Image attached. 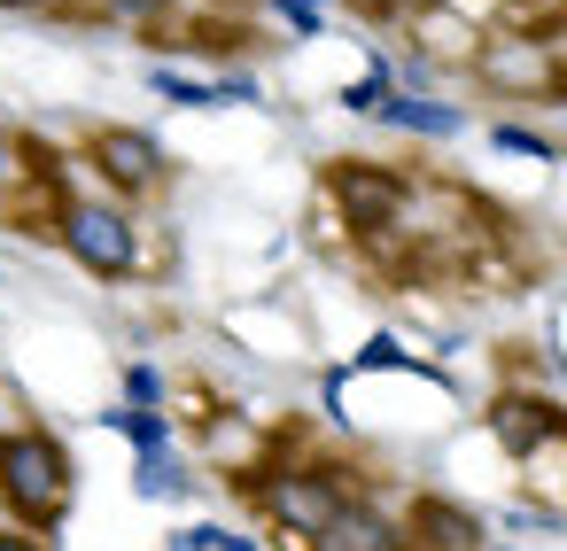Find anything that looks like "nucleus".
<instances>
[{"label":"nucleus","instance_id":"nucleus-1","mask_svg":"<svg viewBox=\"0 0 567 551\" xmlns=\"http://www.w3.org/2000/svg\"><path fill=\"white\" fill-rule=\"evenodd\" d=\"M249 505L280 528V536H319L334 512L358 505V474L342 458H296V466H265L249 481Z\"/></svg>","mask_w":567,"mask_h":551},{"label":"nucleus","instance_id":"nucleus-2","mask_svg":"<svg viewBox=\"0 0 567 551\" xmlns=\"http://www.w3.org/2000/svg\"><path fill=\"white\" fill-rule=\"evenodd\" d=\"M71 497H79V474H71V450L48 427H24V435L0 443V505H9L24 528H40V536L63 528Z\"/></svg>","mask_w":567,"mask_h":551},{"label":"nucleus","instance_id":"nucleus-3","mask_svg":"<svg viewBox=\"0 0 567 551\" xmlns=\"http://www.w3.org/2000/svg\"><path fill=\"white\" fill-rule=\"evenodd\" d=\"M55 241H63L86 272H102V280H133V272L148 264V257H141V226H133V210H117V202L71 195L63 218H55Z\"/></svg>","mask_w":567,"mask_h":551},{"label":"nucleus","instance_id":"nucleus-4","mask_svg":"<svg viewBox=\"0 0 567 551\" xmlns=\"http://www.w3.org/2000/svg\"><path fill=\"white\" fill-rule=\"evenodd\" d=\"M327 195H334L342 226H358V233L381 249V241L396 233L404 202H412V179H396V171H381V164H365V156H342V164H327Z\"/></svg>","mask_w":567,"mask_h":551},{"label":"nucleus","instance_id":"nucleus-5","mask_svg":"<svg viewBox=\"0 0 567 551\" xmlns=\"http://www.w3.org/2000/svg\"><path fill=\"white\" fill-rule=\"evenodd\" d=\"M474 71L489 79V86H505V94H520V102H551L559 94V40H551V17L536 24V32H489L482 48H474Z\"/></svg>","mask_w":567,"mask_h":551},{"label":"nucleus","instance_id":"nucleus-6","mask_svg":"<svg viewBox=\"0 0 567 551\" xmlns=\"http://www.w3.org/2000/svg\"><path fill=\"white\" fill-rule=\"evenodd\" d=\"M86 164H94L110 187H125V195H156V187L172 179L164 148H156L148 133H133V125H102V133L86 141Z\"/></svg>","mask_w":567,"mask_h":551},{"label":"nucleus","instance_id":"nucleus-7","mask_svg":"<svg viewBox=\"0 0 567 551\" xmlns=\"http://www.w3.org/2000/svg\"><path fill=\"white\" fill-rule=\"evenodd\" d=\"M280 551H404V528H396V512H381V505L358 497L319 536H280Z\"/></svg>","mask_w":567,"mask_h":551},{"label":"nucleus","instance_id":"nucleus-8","mask_svg":"<svg viewBox=\"0 0 567 551\" xmlns=\"http://www.w3.org/2000/svg\"><path fill=\"white\" fill-rule=\"evenodd\" d=\"M489 427H497V443L513 458H536V450L559 443V404L551 396H497L489 404Z\"/></svg>","mask_w":567,"mask_h":551},{"label":"nucleus","instance_id":"nucleus-9","mask_svg":"<svg viewBox=\"0 0 567 551\" xmlns=\"http://www.w3.org/2000/svg\"><path fill=\"white\" fill-rule=\"evenodd\" d=\"M396 528H404V551H482V528L443 497H420L412 520H396Z\"/></svg>","mask_w":567,"mask_h":551},{"label":"nucleus","instance_id":"nucleus-10","mask_svg":"<svg viewBox=\"0 0 567 551\" xmlns=\"http://www.w3.org/2000/svg\"><path fill=\"white\" fill-rule=\"evenodd\" d=\"M210 466L218 474H234L241 489L265 474V443H257V427L249 419H234V412H210Z\"/></svg>","mask_w":567,"mask_h":551},{"label":"nucleus","instance_id":"nucleus-11","mask_svg":"<svg viewBox=\"0 0 567 551\" xmlns=\"http://www.w3.org/2000/svg\"><path fill=\"white\" fill-rule=\"evenodd\" d=\"M373 117H381V125H396V133H420V141H451V133L466 125L451 102H427V94H389Z\"/></svg>","mask_w":567,"mask_h":551},{"label":"nucleus","instance_id":"nucleus-12","mask_svg":"<svg viewBox=\"0 0 567 551\" xmlns=\"http://www.w3.org/2000/svg\"><path fill=\"white\" fill-rule=\"evenodd\" d=\"M412 32H420V55H458V63H474V48H482V32L474 24H458L451 9H412Z\"/></svg>","mask_w":567,"mask_h":551},{"label":"nucleus","instance_id":"nucleus-13","mask_svg":"<svg viewBox=\"0 0 567 551\" xmlns=\"http://www.w3.org/2000/svg\"><path fill=\"white\" fill-rule=\"evenodd\" d=\"M133 489H141V497H187L195 481H187V466H179V458H164V450H148V458L133 466Z\"/></svg>","mask_w":567,"mask_h":551},{"label":"nucleus","instance_id":"nucleus-14","mask_svg":"<svg viewBox=\"0 0 567 551\" xmlns=\"http://www.w3.org/2000/svg\"><path fill=\"white\" fill-rule=\"evenodd\" d=\"M102 17L110 24H133V32H172L179 0H102Z\"/></svg>","mask_w":567,"mask_h":551},{"label":"nucleus","instance_id":"nucleus-15","mask_svg":"<svg viewBox=\"0 0 567 551\" xmlns=\"http://www.w3.org/2000/svg\"><path fill=\"white\" fill-rule=\"evenodd\" d=\"M110 427H117V435H125V443H133V450H141V458H148V450H164V443H172V427H164V419H156V412H133V404H125V412H110Z\"/></svg>","mask_w":567,"mask_h":551},{"label":"nucleus","instance_id":"nucleus-16","mask_svg":"<svg viewBox=\"0 0 567 551\" xmlns=\"http://www.w3.org/2000/svg\"><path fill=\"white\" fill-rule=\"evenodd\" d=\"M389 94H396V79H389V63H373V71L358 79V86H342V110H358V117H373V110H381Z\"/></svg>","mask_w":567,"mask_h":551},{"label":"nucleus","instance_id":"nucleus-17","mask_svg":"<svg viewBox=\"0 0 567 551\" xmlns=\"http://www.w3.org/2000/svg\"><path fill=\"white\" fill-rule=\"evenodd\" d=\"M32 171H48V164H24V141H17L9 125H0V202H9V195H17Z\"/></svg>","mask_w":567,"mask_h":551},{"label":"nucleus","instance_id":"nucleus-18","mask_svg":"<svg viewBox=\"0 0 567 551\" xmlns=\"http://www.w3.org/2000/svg\"><path fill=\"white\" fill-rule=\"evenodd\" d=\"M156 94H164V102H179V110H210V102H218V86H210V79H179V71H156Z\"/></svg>","mask_w":567,"mask_h":551},{"label":"nucleus","instance_id":"nucleus-19","mask_svg":"<svg viewBox=\"0 0 567 551\" xmlns=\"http://www.w3.org/2000/svg\"><path fill=\"white\" fill-rule=\"evenodd\" d=\"M489 141H497L505 156H536V164H551V141H544V133H528V125H497Z\"/></svg>","mask_w":567,"mask_h":551},{"label":"nucleus","instance_id":"nucleus-20","mask_svg":"<svg viewBox=\"0 0 567 551\" xmlns=\"http://www.w3.org/2000/svg\"><path fill=\"white\" fill-rule=\"evenodd\" d=\"M156 396H164V373H156V365H125V404H133V412H148Z\"/></svg>","mask_w":567,"mask_h":551},{"label":"nucleus","instance_id":"nucleus-21","mask_svg":"<svg viewBox=\"0 0 567 551\" xmlns=\"http://www.w3.org/2000/svg\"><path fill=\"white\" fill-rule=\"evenodd\" d=\"M32 427V412H24V388H9V381H0V443H9V435H24Z\"/></svg>","mask_w":567,"mask_h":551},{"label":"nucleus","instance_id":"nucleus-22","mask_svg":"<svg viewBox=\"0 0 567 551\" xmlns=\"http://www.w3.org/2000/svg\"><path fill=\"white\" fill-rule=\"evenodd\" d=\"M272 9H280V17H288L296 32H319V17L334 9V0H272Z\"/></svg>","mask_w":567,"mask_h":551},{"label":"nucleus","instance_id":"nucleus-23","mask_svg":"<svg viewBox=\"0 0 567 551\" xmlns=\"http://www.w3.org/2000/svg\"><path fill=\"white\" fill-rule=\"evenodd\" d=\"M210 551H257V536H226V528H218V536H210Z\"/></svg>","mask_w":567,"mask_h":551},{"label":"nucleus","instance_id":"nucleus-24","mask_svg":"<svg viewBox=\"0 0 567 551\" xmlns=\"http://www.w3.org/2000/svg\"><path fill=\"white\" fill-rule=\"evenodd\" d=\"M358 17H404V0H358Z\"/></svg>","mask_w":567,"mask_h":551},{"label":"nucleus","instance_id":"nucleus-25","mask_svg":"<svg viewBox=\"0 0 567 551\" xmlns=\"http://www.w3.org/2000/svg\"><path fill=\"white\" fill-rule=\"evenodd\" d=\"M0 551H40V536H9V528H0Z\"/></svg>","mask_w":567,"mask_h":551},{"label":"nucleus","instance_id":"nucleus-26","mask_svg":"<svg viewBox=\"0 0 567 551\" xmlns=\"http://www.w3.org/2000/svg\"><path fill=\"white\" fill-rule=\"evenodd\" d=\"M0 9H55V0H0Z\"/></svg>","mask_w":567,"mask_h":551},{"label":"nucleus","instance_id":"nucleus-27","mask_svg":"<svg viewBox=\"0 0 567 551\" xmlns=\"http://www.w3.org/2000/svg\"><path fill=\"white\" fill-rule=\"evenodd\" d=\"M513 9H520V0H513ZM536 9H544V0H536Z\"/></svg>","mask_w":567,"mask_h":551}]
</instances>
